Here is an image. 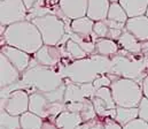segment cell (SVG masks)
I'll return each instance as SVG.
<instances>
[{
    "mask_svg": "<svg viewBox=\"0 0 148 129\" xmlns=\"http://www.w3.org/2000/svg\"><path fill=\"white\" fill-rule=\"evenodd\" d=\"M59 46L62 50L63 58L68 57L69 59L78 60V59H83V58H86L87 55H90L77 42H75L74 39H71V38H69L63 45H59Z\"/></svg>",
    "mask_w": 148,
    "mask_h": 129,
    "instance_id": "20",
    "label": "cell"
},
{
    "mask_svg": "<svg viewBox=\"0 0 148 129\" xmlns=\"http://www.w3.org/2000/svg\"><path fill=\"white\" fill-rule=\"evenodd\" d=\"M29 111L38 114L42 119L55 120L58 115L67 111V104L66 101L52 103L44 92L37 91V92L30 93Z\"/></svg>",
    "mask_w": 148,
    "mask_h": 129,
    "instance_id": "6",
    "label": "cell"
},
{
    "mask_svg": "<svg viewBox=\"0 0 148 129\" xmlns=\"http://www.w3.org/2000/svg\"><path fill=\"white\" fill-rule=\"evenodd\" d=\"M0 53L5 54L8 60L21 72V73H24L29 66H30V61H31V54L17 48V47H14V46H10L8 44H5L1 46V50H0Z\"/></svg>",
    "mask_w": 148,
    "mask_h": 129,
    "instance_id": "12",
    "label": "cell"
},
{
    "mask_svg": "<svg viewBox=\"0 0 148 129\" xmlns=\"http://www.w3.org/2000/svg\"><path fill=\"white\" fill-rule=\"evenodd\" d=\"M20 129H21V128H20Z\"/></svg>",
    "mask_w": 148,
    "mask_h": 129,
    "instance_id": "40",
    "label": "cell"
},
{
    "mask_svg": "<svg viewBox=\"0 0 148 129\" xmlns=\"http://www.w3.org/2000/svg\"><path fill=\"white\" fill-rule=\"evenodd\" d=\"M129 17L146 15L148 8V0H119L118 1Z\"/></svg>",
    "mask_w": 148,
    "mask_h": 129,
    "instance_id": "19",
    "label": "cell"
},
{
    "mask_svg": "<svg viewBox=\"0 0 148 129\" xmlns=\"http://www.w3.org/2000/svg\"><path fill=\"white\" fill-rule=\"evenodd\" d=\"M139 118V108L138 107H123L117 106L116 107V117L115 120L121 123L122 126H125L126 123L131 122L132 120Z\"/></svg>",
    "mask_w": 148,
    "mask_h": 129,
    "instance_id": "23",
    "label": "cell"
},
{
    "mask_svg": "<svg viewBox=\"0 0 148 129\" xmlns=\"http://www.w3.org/2000/svg\"><path fill=\"white\" fill-rule=\"evenodd\" d=\"M20 122L21 129H41L44 119L31 111H27L20 115Z\"/></svg>",
    "mask_w": 148,
    "mask_h": 129,
    "instance_id": "24",
    "label": "cell"
},
{
    "mask_svg": "<svg viewBox=\"0 0 148 129\" xmlns=\"http://www.w3.org/2000/svg\"><path fill=\"white\" fill-rule=\"evenodd\" d=\"M106 23L108 24L109 28H112V29H125V24L126 23H122V22H117V21H112V20H109V19H106L105 20Z\"/></svg>",
    "mask_w": 148,
    "mask_h": 129,
    "instance_id": "32",
    "label": "cell"
},
{
    "mask_svg": "<svg viewBox=\"0 0 148 129\" xmlns=\"http://www.w3.org/2000/svg\"><path fill=\"white\" fill-rule=\"evenodd\" d=\"M92 103L99 118H112L116 117V103L112 98L110 86H102L97 89Z\"/></svg>",
    "mask_w": 148,
    "mask_h": 129,
    "instance_id": "9",
    "label": "cell"
},
{
    "mask_svg": "<svg viewBox=\"0 0 148 129\" xmlns=\"http://www.w3.org/2000/svg\"><path fill=\"white\" fill-rule=\"evenodd\" d=\"M110 3V0H88L86 16H88L93 21L106 20L108 17Z\"/></svg>",
    "mask_w": 148,
    "mask_h": 129,
    "instance_id": "17",
    "label": "cell"
},
{
    "mask_svg": "<svg viewBox=\"0 0 148 129\" xmlns=\"http://www.w3.org/2000/svg\"><path fill=\"white\" fill-rule=\"evenodd\" d=\"M5 44L29 54H35L44 45V41L37 26L32 21L24 20L7 26L5 34L1 36V46Z\"/></svg>",
    "mask_w": 148,
    "mask_h": 129,
    "instance_id": "2",
    "label": "cell"
},
{
    "mask_svg": "<svg viewBox=\"0 0 148 129\" xmlns=\"http://www.w3.org/2000/svg\"><path fill=\"white\" fill-rule=\"evenodd\" d=\"M141 86H143V91H144V96L148 98V74L147 76L144 79V81L141 82Z\"/></svg>",
    "mask_w": 148,
    "mask_h": 129,
    "instance_id": "35",
    "label": "cell"
},
{
    "mask_svg": "<svg viewBox=\"0 0 148 129\" xmlns=\"http://www.w3.org/2000/svg\"><path fill=\"white\" fill-rule=\"evenodd\" d=\"M119 45L123 47V50L132 53V54H139L143 51V45L141 42L138 41L131 32H129L126 29L123 30L122 36L118 39Z\"/></svg>",
    "mask_w": 148,
    "mask_h": 129,
    "instance_id": "21",
    "label": "cell"
},
{
    "mask_svg": "<svg viewBox=\"0 0 148 129\" xmlns=\"http://www.w3.org/2000/svg\"><path fill=\"white\" fill-rule=\"evenodd\" d=\"M24 1V3H25V6H27V8H28V10H30L36 3H37L38 0H23Z\"/></svg>",
    "mask_w": 148,
    "mask_h": 129,
    "instance_id": "36",
    "label": "cell"
},
{
    "mask_svg": "<svg viewBox=\"0 0 148 129\" xmlns=\"http://www.w3.org/2000/svg\"><path fill=\"white\" fill-rule=\"evenodd\" d=\"M30 93L27 90L17 89L0 97V110H6L13 115H22L29 111Z\"/></svg>",
    "mask_w": 148,
    "mask_h": 129,
    "instance_id": "7",
    "label": "cell"
},
{
    "mask_svg": "<svg viewBox=\"0 0 148 129\" xmlns=\"http://www.w3.org/2000/svg\"><path fill=\"white\" fill-rule=\"evenodd\" d=\"M107 19L117 21V22H122V23H126L129 20V16L119 2H111Z\"/></svg>",
    "mask_w": 148,
    "mask_h": 129,
    "instance_id": "26",
    "label": "cell"
},
{
    "mask_svg": "<svg viewBox=\"0 0 148 129\" xmlns=\"http://www.w3.org/2000/svg\"><path fill=\"white\" fill-rule=\"evenodd\" d=\"M28 8L23 0H1L0 2V24L9 26L28 17Z\"/></svg>",
    "mask_w": 148,
    "mask_h": 129,
    "instance_id": "8",
    "label": "cell"
},
{
    "mask_svg": "<svg viewBox=\"0 0 148 129\" xmlns=\"http://www.w3.org/2000/svg\"><path fill=\"white\" fill-rule=\"evenodd\" d=\"M66 82V93L64 101H85L93 98L97 89L93 83H76L69 79H64Z\"/></svg>",
    "mask_w": 148,
    "mask_h": 129,
    "instance_id": "10",
    "label": "cell"
},
{
    "mask_svg": "<svg viewBox=\"0 0 148 129\" xmlns=\"http://www.w3.org/2000/svg\"><path fill=\"white\" fill-rule=\"evenodd\" d=\"M41 129H59L55 120H51V119H44Z\"/></svg>",
    "mask_w": 148,
    "mask_h": 129,
    "instance_id": "34",
    "label": "cell"
},
{
    "mask_svg": "<svg viewBox=\"0 0 148 129\" xmlns=\"http://www.w3.org/2000/svg\"><path fill=\"white\" fill-rule=\"evenodd\" d=\"M127 51H118L117 54L111 57L110 73L119 77L136 80L137 82H143L147 76L145 74V68L147 66L145 59H136Z\"/></svg>",
    "mask_w": 148,
    "mask_h": 129,
    "instance_id": "3",
    "label": "cell"
},
{
    "mask_svg": "<svg viewBox=\"0 0 148 129\" xmlns=\"http://www.w3.org/2000/svg\"><path fill=\"white\" fill-rule=\"evenodd\" d=\"M63 54L59 45H46L44 44L37 52L34 54V59L37 65L55 68L62 61Z\"/></svg>",
    "mask_w": 148,
    "mask_h": 129,
    "instance_id": "11",
    "label": "cell"
},
{
    "mask_svg": "<svg viewBox=\"0 0 148 129\" xmlns=\"http://www.w3.org/2000/svg\"><path fill=\"white\" fill-rule=\"evenodd\" d=\"M31 21L37 26L46 45H59L66 35V21L55 14L38 16Z\"/></svg>",
    "mask_w": 148,
    "mask_h": 129,
    "instance_id": "5",
    "label": "cell"
},
{
    "mask_svg": "<svg viewBox=\"0 0 148 129\" xmlns=\"http://www.w3.org/2000/svg\"><path fill=\"white\" fill-rule=\"evenodd\" d=\"M110 89L117 106L138 107L144 97L141 83L131 79L118 77L112 81Z\"/></svg>",
    "mask_w": 148,
    "mask_h": 129,
    "instance_id": "4",
    "label": "cell"
},
{
    "mask_svg": "<svg viewBox=\"0 0 148 129\" xmlns=\"http://www.w3.org/2000/svg\"><path fill=\"white\" fill-rule=\"evenodd\" d=\"M93 32L98 38H107L108 32H109V27L105 20L95 21L94 27H93Z\"/></svg>",
    "mask_w": 148,
    "mask_h": 129,
    "instance_id": "27",
    "label": "cell"
},
{
    "mask_svg": "<svg viewBox=\"0 0 148 129\" xmlns=\"http://www.w3.org/2000/svg\"><path fill=\"white\" fill-rule=\"evenodd\" d=\"M103 127L105 129H123V126L112 118H103Z\"/></svg>",
    "mask_w": 148,
    "mask_h": 129,
    "instance_id": "31",
    "label": "cell"
},
{
    "mask_svg": "<svg viewBox=\"0 0 148 129\" xmlns=\"http://www.w3.org/2000/svg\"><path fill=\"white\" fill-rule=\"evenodd\" d=\"M22 73L8 60V58L0 53V86L5 88L21 80Z\"/></svg>",
    "mask_w": 148,
    "mask_h": 129,
    "instance_id": "13",
    "label": "cell"
},
{
    "mask_svg": "<svg viewBox=\"0 0 148 129\" xmlns=\"http://www.w3.org/2000/svg\"><path fill=\"white\" fill-rule=\"evenodd\" d=\"M90 129H105V127H103V118L98 117L94 120H92Z\"/></svg>",
    "mask_w": 148,
    "mask_h": 129,
    "instance_id": "33",
    "label": "cell"
},
{
    "mask_svg": "<svg viewBox=\"0 0 148 129\" xmlns=\"http://www.w3.org/2000/svg\"><path fill=\"white\" fill-rule=\"evenodd\" d=\"M146 15L148 16V8H147V12H146Z\"/></svg>",
    "mask_w": 148,
    "mask_h": 129,
    "instance_id": "38",
    "label": "cell"
},
{
    "mask_svg": "<svg viewBox=\"0 0 148 129\" xmlns=\"http://www.w3.org/2000/svg\"><path fill=\"white\" fill-rule=\"evenodd\" d=\"M59 129H90L91 121L84 122L79 113L64 111L55 119Z\"/></svg>",
    "mask_w": 148,
    "mask_h": 129,
    "instance_id": "15",
    "label": "cell"
},
{
    "mask_svg": "<svg viewBox=\"0 0 148 129\" xmlns=\"http://www.w3.org/2000/svg\"><path fill=\"white\" fill-rule=\"evenodd\" d=\"M119 0H110V2H118Z\"/></svg>",
    "mask_w": 148,
    "mask_h": 129,
    "instance_id": "37",
    "label": "cell"
},
{
    "mask_svg": "<svg viewBox=\"0 0 148 129\" xmlns=\"http://www.w3.org/2000/svg\"><path fill=\"white\" fill-rule=\"evenodd\" d=\"M123 129H148V122L140 118H137L123 126Z\"/></svg>",
    "mask_w": 148,
    "mask_h": 129,
    "instance_id": "28",
    "label": "cell"
},
{
    "mask_svg": "<svg viewBox=\"0 0 148 129\" xmlns=\"http://www.w3.org/2000/svg\"><path fill=\"white\" fill-rule=\"evenodd\" d=\"M0 128L20 129L21 122L18 115H13L6 110H0Z\"/></svg>",
    "mask_w": 148,
    "mask_h": 129,
    "instance_id": "25",
    "label": "cell"
},
{
    "mask_svg": "<svg viewBox=\"0 0 148 129\" xmlns=\"http://www.w3.org/2000/svg\"><path fill=\"white\" fill-rule=\"evenodd\" d=\"M59 7L66 17L75 20L86 16L88 0H60Z\"/></svg>",
    "mask_w": 148,
    "mask_h": 129,
    "instance_id": "14",
    "label": "cell"
},
{
    "mask_svg": "<svg viewBox=\"0 0 148 129\" xmlns=\"http://www.w3.org/2000/svg\"><path fill=\"white\" fill-rule=\"evenodd\" d=\"M118 45L116 41L110 38H99L95 42V54L105 55V57H112L118 53Z\"/></svg>",
    "mask_w": 148,
    "mask_h": 129,
    "instance_id": "22",
    "label": "cell"
},
{
    "mask_svg": "<svg viewBox=\"0 0 148 129\" xmlns=\"http://www.w3.org/2000/svg\"><path fill=\"white\" fill-rule=\"evenodd\" d=\"M112 81L110 80V77L107 75V74H103L101 76H99L97 80H94L93 84L95 86V89H99V88H102V86H110Z\"/></svg>",
    "mask_w": 148,
    "mask_h": 129,
    "instance_id": "30",
    "label": "cell"
},
{
    "mask_svg": "<svg viewBox=\"0 0 148 129\" xmlns=\"http://www.w3.org/2000/svg\"><path fill=\"white\" fill-rule=\"evenodd\" d=\"M138 108H139V118L148 122V98L147 97H145V96L143 97V99H141V101H140Z\"/></svg>",
    "mask_w": 148,
    "mask_h": 129,
    "instance_id": "29",
    "label": "cell"
},
{
    "mask_svg": "<svg viewBox=\"0 0 148 129\" xmlns=\"http://www.w3.org/2000/svg\"><path fill=\"white\" fill-rule=\"evenodd\" d=\"M125 29L131 32L138 41L147 42L148 41V16L140 15L136 17H129Z\"/></svg>",
    "mask_w": 148,
    "mask_h": 129,
    "instance_id": "16",
    "label": "cell"
},
{
    "mask_svg": "<svg viewBox=\"0 0 148 129\" xmlns=\"http://www.w3.org/2000/svg\"><path fill=\"white\" fill-rule=\"evenodd\" d=\"M0 129H5V128H0Z\"/></svg>",
    "mask_w": 148,
    "mask_h": 129,
    "instance_id": "39",
    "label": "cell"
},
{
    "mask_svg": "<svg viewBox=\"0 0 148 129\" xmlns=\"http://www.w3.org/2000/svg\"><path fill=\"white\" fill-rule=\"evenodd\" d=\"M111 58L93 54L83 59L74 60L58 70L63 79H69L76 83H93L99 76L110 73Z\"/></svg>",
    "mask_w": 148,
    "mask_h": 129,
    "instance_id": "1",
    "label": "cell"
},
{
    "mask_svg": "<svg viewBox=\"0 0 148 129\" xmlns=\"http://www.w3.org/2000/svg\"><path fill=\"white\" fill-rule=\"evenodd\" d=\"M94 22L92 19H90L88 16H83L79 19H75L71 20L70 23V28L71 31L82 36L85 38H92V34H93V27H94ZM93 39V38H92ZM94 42V41H93Z\"/></svg>",
    "mask_w": 148,
    "mask_h": 129,
    "instance_id": "18",
    "label": "cell"
}]
</instances>
